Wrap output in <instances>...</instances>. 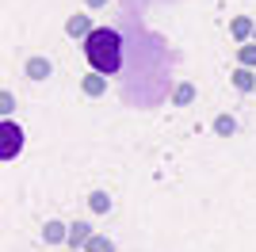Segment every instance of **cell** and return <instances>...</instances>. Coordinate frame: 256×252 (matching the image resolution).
I'll return each mask as SVG.
<instances>
[{"label": "cell", "mask_w": 256, "mask_h": 252, "mask_svg": "<svg viewBox=\"0 0 256 252\" xmlns=\"http://www.w3.org/2000/svg\"><path fill=\"white\" fill-rule=\"evenodd\" d=\"M92 237H96V230H92L88 222H73V226H69V248H88Z\"/></svg>", "instance_id": "cell-4"}, {"label": "cell", "mask_w": 256, "mask_h": 252, "mask_svg": "<svg viewBox=\"0 0 256 252\" xmlns=\"http://www.w3.org/2000/svg\"><path fill=\"white\" fill-rule=\"evenodd\" d=\"M111 206H115V199H111L107 191H92V195H88V210H92V214H107Z\"/></svg>", "instance_id": "cell-6"}, {"label": "cell", "mask_w": 256, "mask_h": 252, "mask_svg": "<svg viewBox=\"0 0 256 252\" xmlns=\"http://www.w3.org/2000/svg\"><path fill=\"white\" fill-rule=\"evenodd\" d=\"M20 149H23V130L12 122V118H4V126H0V160H4V164L16 160Z\"/></svg>", "instance_id": "cell-2"}, {"label": "cell", "mask_w": 256, "mask_h": 252, "mask_svg": "<svg viewBox=\"0 0 256 252\" xmlns=\"http://www.w3.org/2000/svg\"><path fill=\"white\" fill-rule=\"evenodd\" d=\"M252 38H256V31H252Z\"/></svg>", "instance_id": "cell-17"}, {"label": "cell", "mask_w": 256, "mask_h": 252, "mask_svg": "<svg viewBox=\"0 0 256 252\" xmlns=\"http://www.w3.org/2000/svg\"><path fill=\"white\" fill-rule=\"evenodd\" d=\"M214 134H218V138H234L237 134V118L234 115H218V118H214Z\"/></svg>", "instance_id": "cell-11"}, {"label": "cell", "mask_w": 256, "mask_h": 252, "mask_svg": "<svg viewBox=\"0 0 256 252\" xmlns=\"http://www.w3.org/2000/svg\"><path fill=\"white\" fill-rule=\"evenodd\" d=\"M69 252H84V248H69Z\"/></svg>", "instance_id": "cell-16"}, {"label": "cell", "mask_w": 256, "mask_h": 252, "mask_svg": "<svg viewBox=\"0 0 256 252\" xmlns=\"http://www.w3.org/2000/svg\"><path fill=\"white\" fill-rule=\"evenodd\" d=\"M23 73L31 76V80H46V76L54 73V65L46 62V58H31V62H27V69H23Z\"/></svg>", "instance_id": "cell-5"}, {"label": "cell", "mask_w": 256, "mask_h": 252, "mask_svg": "<svg viewBox=\"0 0 256 252\" xmlns=\"http://www.w3.org/2000/svg\"><path fill=\"white\" fill-rule=\"evenodd\" d=\"M237 58H241V65H245V69H252V65H256V46H241V50H237Z\"/></svg>", "instance_id": "cell-14"}, {"label": "cell", "mask_w": 256, "mask_h": 252, "mask_svg": "<svg viewBox=\"0 0 256 252\" xmlns=\"http://www.w3.org/2000/svg\"><path fill=\"white\" fill-rule=\"evenodd\" d=\"M234 88H237V92H252V88H256L252 69H245V65H241V69H234Z\"/></svg>", "instance_id": "cell-8"}, {"label": "cell", "mask_w": 256, "mask_h": 252, "mask_svg": "<svg viewBox=\"0 0 256 252\" xmlns=\"http://www.w3.org/2000/svg\"><path fill=\"white\" fill-rule=\"evenodd\" d=\"M84 252H115V241H111V237H104V233H96V237L88 241Z\"/></svg>", "instance_id": "cell-13"}, {"label": "cell", "mask_w": 256, "mask_h": 252, "mask_svg": "<svg viewBox=\"0 0 256 252\" xmlns=\"http://www.w3.org/2000/svg\"><path fill=\"white\" fill-rule=\"evenodd\" d=\"M42 241L46 244H69V226L65 222H58V218H50L42 226Z\"/></svg>", "instance_id": "cell-3"}, {"label": "cell", "mask_w": 256, "mask_h": 252, "mask_svg": "<svg viewBox=\"0 0 256 252\" xmlns=\"http://www.w3.org/2000/svg\"><path fill=\"white\" fill-rule=\"evenodd\" d=\"M104 92H107V76H104V73L84 76V96H92V100H96V96H104Z\"/></svg>", "instance_id": "cell-10"}, {"label": "cell", "mask_w": 256, "mask_h": 252, "mask_svg": "<svg viewBox=\"0 0 256 252\" xmlns=\"http://www.w3.org/2000/svg\"><path fill=\"white\" fill-rule=\"evenodd\" d=\"M65 31L73 34V38H76V34H80V38H88V34L96 31V27H92V23H88V16H73V20L65 23Z\"/></svg>", "instance_id": "cell-7"}, {"label": "cell", "mask_w": 256, "mask_h": 252, "mask_svg": "<svg viewBox=\"0 0 256 252\" xmlns=\"http://www.w3.org/2000/svg\"><path fill=\"white\" fill-rule=\"evenodd\" d=\"M84 4H88V8H104L107 0H84Z\"/></svg>", "instance_id": "cell-15"}, {"label": "cell", "mask_w": 256, "mask_h": 252, "mask_svg": "<svg viewBox=\"0 0 256 252\" xmlns=\"http://www.w3.org/2000/svg\"><path fill=\"white\" fill-rule=\"evenodd\" d=\"M252 31H256V23H252V20H245V16H237V20H234V38H241V42H245Z\"/></svg>", "instance_id": "cell-12"}, {"label": "cell", "mask_w": 256, "mask_h": 252, "mask_svg": "<svg viewBox=\"0 0 256 252\" xmlns=\"http://www.w3.org/2000/svg\"><path fill=\"white\" fill-rule=\"evenodd\" d=\"M84 58H88V65H92L96 73L111 76L118 69V62H122V38H118V31L96 27V31L84 38Z\"/></svg>", "instance_id": "cell-1"}, {"label": "cell", "mask_w": 256, "mask_h": 252, "mask_svg": "<svg viewBox=\"0 0 256 252\" xmlns=\"http://www.w3.org/2000/svg\"><path fill=\"white\" fill-rule=\"evenodd\" d=\"M192 100H195V84L184 80V84H176V88H172V104H176V107H188Z\"/></svg>", "instance_id": "cell-9"}]
</instances>
